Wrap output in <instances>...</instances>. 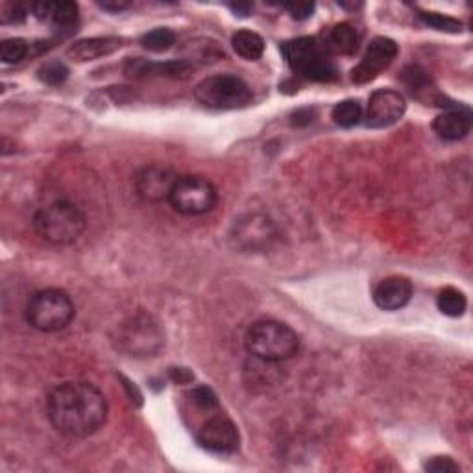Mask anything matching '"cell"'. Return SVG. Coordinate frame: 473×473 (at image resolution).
<instances>
[{
  "mask_svg": "<svg viewBox=\"0 0 473 473\" xmlns=\"http://www.w3.org/2000/svg\"><path fill=\"white\" fill-rule=\"evenodd\" d=\"M52 428L73 439L94 435L108 422L110 405L103 392L87 381H69L52 389L46 398Z\"/></svg>",
  "mask_w": 473,
  "mask_h": 473,
  "instance_id": "1",
  "label": "cell"
},
{
  "mask_svg": "<svg viewBox=\"0 0 473 473\" xmlns=\"http://www.w3.org/2000/svg\"><path fill=\"white\" fill-rule=\"evenodd\" d=\"M281 54L289 67L301 78L310 82H335L339 67L331 50L317 37H298L281 44Z\"/></svg>",
  "mask_w": 473,
  "mask_h": 473,
  "instance_id": "2",
  "label": "cell"
},
{
  "mask_svg": "<svg viewBox=\"0 0 473 473\" xmlns=\"http://www.w3.org/2000/svg\"><path fill=\"white\" fill-rule=\"evenodd\" d=\"M34 228L52 246H71L84 235L87 219L78 205L58 200L39 209L34 217Z\"/></svg>",
  "mask_w": 473,
  "mask_h": 473,
  "instance_id": "3",
  "label": "cell"
},
{
  "mask_svg": "<svg viewBox=\"0 0 473 473\" xmlns=\"http://www.w3.org/2000/svg\"><path fill=\"white\" fill-rule=\"evenodd\" d=\"M244 344L248 353L262 362H281L298 353L300 337L283 322L259 320L248 328Z\"/></svg>",
  "mask_w": 473,
  "mask_h": 473,
  "instance_id": "4",
  "label": "cell"
},
{
  "mask_svg": "<svg viewBox=\"0 0 473 473\" xmlns=\"http://www.w3.org/2000/svg\"><path fill=\"white\" fill-rule=\"evenodd\" d=\"M26 322L41 333H56L71 326L76 317L73 298L62 289H43L32 294L25 310Z\"/></svg>",
  "mask_w": 473,
  "mask_h": 473,
  "instance_id": "5",
  "label": "cell"
},
{
  "mask_svg": "<svg viewBox=\"0 0 473 473\" xmlns=\"http://www.w3.org/2000/svg\"><path fill=\"white\" fill-rule=\"evenodd\" d=\"M113 342L130 357H155L165 348V331L152 314L139 312L117 326Z\"/></svg>",
  "mask_w": 473,
  "mask_h": 473,
  "instance_id": "6",
  "label": "cell"
},
{
  "mask_svg": "<svg viewBox=\"0 0 473 473\" xmlns=\"http://www.w3.org/2000/svg\"><path fill=\"white\" fill-rule=\"evenodd\" d=\"M194 98L209 110H239L250 103L251 89L239 76L217 74L196 85Z\"/></svg>",
  "mask_w": 473,
  "mask_h": 473,
  "instance_id": "7",
  "label": "cell"
},
{
  "mask_svg": "<svg viewBox=\"0 0 473 473\" xmlns=\"http://www.w3.org/2000/svg\"><path fill=\"white\" fill-rule=\"evenodd\" d=\"M217 202V187L207 178L196 174L180 176L169 196V203L172 205L174 212L185 217H200L212 213Z\"/></svg>",
  "mask_w": 473,
  "mask_h": 473,
  "instance_id": "8",
  "label": "cell"
},
{
  "mask_svg": "<svg viewBox=\"0 0 473 473\" xmlns=\"http://www.w3.org/2000/svg\"><path fill=\"white\" fill-rule=\"evenodd\" d=\"M276 237L274 224L265 215H246L233 224L230 241L237 250L242 251H262L267 250Z\"/></svg>",
  "mask_w": 473,
  "mask_h": 473,
  "instance_id": "9",
  "label": "cell"
},
{
  "mask_svg": "<svg viewBox=\"0 0 473 473\" xmlns=\"http://www.w3.org/2000/svg\"><path fill=\"white\" fill-rule=\"evenodd\" d=\"M398 44L390 37H376L368 44L360 64L351 71V80L355 84H368L378 78L385 69L392 65L398 58Z\"/></svg>",
  "mask_w": 473,
  "mask_h": 473,
  "instance_id": "10",
  "label": "cell"
},
{
  "mask_svg": "<svg viewBox=\"0 0 473 473\" xmlns=\"http://www.w3.org/2000/svg\"><path fill=\"white\" fill-rule=\"evenodd\" d=\"M180 174L167 165L152 163L143 167L135 176V191L141 200L148 203L169 202L171 191L178 182Z\"/></svg>",
  "mask_w": 473,
  "mask_h": 473,
  "instance_id": "11",
  "label": "cell"
},
{
  "mask_svg": "<svg viewBox=\"0 0 473 473\" xmlns=\"http://www.w3.org/2000/svg\"><path fill=\"white\" fill-rule=\"evenodd\" d=\"M198 444L217 455H232L241 446V435L237 426L226 416L209 418L196 435Z\"/></svg>",
  "mask_w": 473,
  "mask_h": 473,
  "instance_id": "12",
  "label": "cell"
},
{
  "mask_svg": "<svg viewBox=\"0 0 473 473\" xmlns=\"http://www.w3.org/2000/svg\"><path fill=\"white\" fill-rule=\"evenodd\" d=\"M407 112L405 96L394 89H378L368 100L366 124L370 128H389L401 121Z\"/></svg>",
  "mask_w": 473,
  "mask_h": 473,
  "instance_id": "13",
  "label": "cell"
},
{
  "mask_svg": "<svg viewBox=\"0 0 473 473\" xmlns=\"http://www.w3.org/2000/svg\"><path fill=\"white\" fill-rule=\"evenodd\" d=\"M123 44H124V39L117 37V35L87 37V39H80L74 44H71L67 50V56L76 64L94 62L100 58L112 56L113 52L123 48Z\"/></svg>",
  "mask_w": 473,
  "mask_h": 473,
  "instance_id": "14",
  "label": "cell"
},
{
  "mask_svg": "<svg viewBox=\"0 0 473 473\" xmlns=\"http://www.w3.org/2000/svg\"><path fill=\"white\" fill-rule=\"evenodd\" d=\"M30 10L39 21L56 28L74 26L80 15L78 5L71 0H41V3H34Z\"/></svg>",
  "mask_w": 473,
  "mask_h": 473,
  "instance_id": "15",
  "label": "cell"
},
{
  "mask_svg": "<svg viewBox=\"0 0 473 473\" xmlns=\"http://www.w3.org/2000/svg\"><path fill=\"white\" fill-rule=\"evenodd\" d=\"M412 283L407 278L392 276L378 283L374 289V301L383 310H399L412 298Z\"/></svg>",
  "mask_w": 473,
  "mask_h": 473,
  "instance_id": "16",
  "label": "cell"
},
{
  "mask_svg": "<svg viewBox=\"0 0 473 473\" xmlns=\"http://www.w3.org/2000/svg\"><path fill=\"white\" fill-rule=\"evenodd\" d=\"M191 71L187 62H167V64H152L141 58L130 60L124 65V73L128 78H152V76H169V78H183Z\"/></svg>",
  "mask_w": 473,
  "mask_h": 473,
  "instance_id": "17",
  "label": "cell"
},
{
  "mask_svg": "<svg viewBox=\"0 0 473 473\" xmlns=\"http://www.w3.org/2000/svg\"><path fill=\"white\" fill-rule=\"evenodd\" d=\"M433 130L444 141H460L471 132V113L468 110L446 112L435 119Z\"/></svg>",
  "mask_w": 473,
  "mask_h": 473,
  "instance_id": "18",
  "label": "cell"
},
{
  "mask_svg": "<svg viewBox=\"0 0 473 473\" xmlns=\"http://www.w3.org/2000/svg\"><path fill=\"white\" fill-rule=\"evenodd\" d=\"M232 46L237 54L246 62H257L265 54V41L251 30H239L232 37Z\"/></svg>",
  "mask_w": 473,
  "mask_h": 473,
  "instance_id": "19",
  "label": "cell"
},
{
  "mask_svg": "<svg viewBox=\"0 0 473 473\" xmlns=\"http://www.w3.org/2000/svg\"><path fill=\"white\" fill-rule=\"evenodd\" d=\"M328 46L331 52H337V54L351 56L359 48V34L350 23H340L331 30Z\"/></svg>",
  "mask_w": 473,
  "mask_h": 473,
  "instance_id": "20",
  "label": "cell"
},
{
  "mask_svg": "<svg viewBox=\"0 0 473 473\" xmlns=\"http://www.w3.org/2000/svg\"><path fill=\"white\" fill-rule=\"evenodd\" d=\"M437 305L446 314V317L458 319V317H462L468 307V300L462 291H458L455 287H446L444 291H440V294L437 298Z\"/></svg>",
  "mask_w": 473,
  "mask_h": 473,
  "instance_id": "21",
  "label": "cell"
},
{
  "mask_svg": "<svg viewBox=\"0 0 473 473\" xmlns=\"http://www.w3.org/2000/svg\"><path fill=\"white\" fill-rule=\"evenodd\" d=\"M331 119L340 128H353L362 121V106L359 100H342L331 112Z\"/></svg>",
  "mask_w": 473,
  "mask_h": 473,
  "instance_id": "22",
  "label": "cell"
},
{
  "mask_svg": "<svg viewBox=\"0 0 473 473\" xmlns=\"http://www.w3.org/2000/svg\"><path fill=\"white\" fill-rule=\"evenodd\" d=\"M176 43V34L169 28H155L141 37L143 48L150 52H165Z\"/></svg>",
  "mask_w": 473,
  "mask_h": 473,
  "instance_id": "23",
  "label": "cell"
},
{
  "mask_svg": "<svg viewBox=\"0 0 473 473\" xmlns=\"http://www.w3.org/2000/svg\"><path fill=\"white\" fill-rule=\"evenodd\" d=\"M28 56V43L21 37L5 39L0 43V60L6 65L21 64Z\"/></svg>",
  "mask_w": 473,
  "mask_h": 473,
  "instance_id": "24",
  "label": "cell"
},
{
  "mask_svg": "<svg viewBox=\"0 0 473 473\" xmlns=\"http://www.w3.org/2000/svg\"><path fill=\"white\" fill-rule=\"evenodd\" d=\"M418 17L424 25H428L439 32H448V34L462 32V23L449 15H442V14H435V12H419Z\"/></svg>",
  "mask_w": 473,
  "mask_h": 473,
  "instance_id": "25",
  "label": "cell"
},
{
  "mask_svg": "<svg viewBox=\"0 0 473 473\" xmlns=\"http://www.w3.org/2000/svg\"><path fill=\"white\" fill-rule=\"evenodd\" d=\"M37 76L46 85H62L69 78V69L62 62H48L37 71Z\"/></svg>",
  "mask_w": 473,
  "mask_h": 473,
  "instance_id": "26",
  "label": "cell"
},
{
  "mask_svg": "<svg viewBox=\"0 0 473 473\" xmlns=\"http://www.w3.org/2000/svg\"><path fill=\"white\" fill-rule=\"evenodd\" d=\"M403 82H405V85L410 89L412 94L424 93V91H428V87H429V76H428V73H426L424 69L416 67V65L405 69V73H403Z\"/></svg>",
  "mask_w": 473,
  "mask_h": 473,
  "instance_id": "27",
  "label": "cell"
},
{
  "mask_svg": "<svg viewBox=\"0 0 473 473\" xmlns=\"http://www.w3.org/2000/svg\"><path fill=\"white\" fill-rule=\"evenodd\" d=\"M191 398L192 401L200 407V409H215L219 407V398L217 394L209 389V387H196L192 392H191Z\"/></svg>",
  "mask_w": 473,
  "mask_h": 473,
  "instance_id": "28",
  "label": "cell"
},
{
  "mask_svg": "<svg viewBox=\"0 0 473 473\" xmlns=\"http://www.w3.org/2000/svg\"><path fill=\"white\" fill-rule=\"evenodd\" d=\"M424 468L428 471H433V473H449V471H460V466L449 458V457H435L431 460H428L424 464Z\"/></svg>",
  "mask_w": 473,
  "mask_h": 473,
  "instance_id": "29",
  "label": "cell"
},
{
  "mask_svg": "<svg viewBox=\"0 0 473 473\" xmlns=\"http://www.w3.org/2000/svg\"><path fill=\"white\" fill-rule=\"evenodd\" d=\"M281 8L287 10L291 14V17L296 21H305L314 14L312 3H285V5H281Z\"/></svg>",
  "mask_w": 473,
  "mask_h": 473,
  "instance_id": "30",
  "label": "cell"
},
{
  "mask_svg": "<svg viewBox=\"0 0 473 473\" xmlns=\"http://www.w3.org/2000/svg\"><path fill=\"white\" fill-rule=\"evenodd\" d=\"M98 6H100L103 12L119 14V12L128 10V8H130V3H126V0H103V3H98Z\"/></svg>",
  "mask_w": 473,
  "mask_h": 473,
  "instance_id": "31",
  "label": "cell"
},
{
  "mask_svg": "<svg viewBox=\"0 0 473 473\" xmlns=\"http://www.w3.org/2000/svg\"><path fill=\"white\" fill-rule=\"evenodd\" d=\"M171 378H172L176 383H189V381H192V374L187 372L185 368H172V370H171Z\"/></svg>",
  "mask_w": 473,
  "mask_h": 473,
  "instance_id": "32",
  "label": "cell"
},
{
  "mask_svg": "<svg viewBox=\"0 0 473 473\" xmlns=\"http://www.w3.org/2000/svg\"><path fill=\"white\" fill-rule=\"evenodd\" d=\"M232 10L239 15V17H248L253 10V5L250 3H237V5H232Z\"/></svg>",
  "mask_w": 473,
  "mask_h": 473,
  "instance_id": "33",
  "label": "cell"
}]
</instances>
